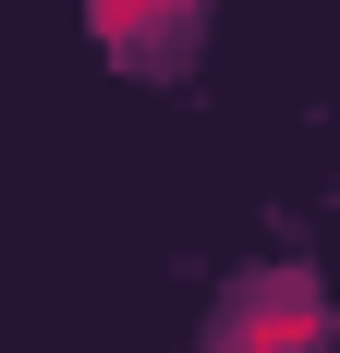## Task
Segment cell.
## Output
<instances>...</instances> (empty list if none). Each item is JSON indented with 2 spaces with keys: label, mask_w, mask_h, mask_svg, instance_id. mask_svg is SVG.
I'll return each mask as SVG.
<instances>
[{
  "label": "cell",
  "mask_w": 340,
  "mask_h": 353,
  "mask_svg": "<svg viewBox=\"0 0 340 353\" xmlns=\"http://www.w3.org/2000/svg\"><path fill=\"white\" fill-rule=\"evenodd\" d=\"M219 353H328V317L304 281H243L219 305Z\"/></svg>",
  "instance_id": "cell-1"
}]
</instances>
